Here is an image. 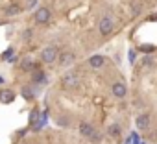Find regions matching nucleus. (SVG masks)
I'll return each instance as SVG.
<instances>
[{
  "instance_id": "obj_1",
  "label": "nucleus",
  "mask_w": 157,
  "mask_h": 144,
  "mask_svg": "<svg viewBox=\"0 0 157 144\" xmlns=\"http://www.w3.org/2000/svg\"><path fill=\"white\" fill-rule=\"evenodd\" d=\"M80 74H78L76 70H68L67 74H63V78H61V85L65 87V89H74V87H78L80 85Z\"/></svg>"
},
{
  "instance_id": "obj_2",
  "label": "nucleus",
  "mask_w": 157,
  "mask_h": 144,
  "mask_svg": "<svg viewBox=\"0 0 157 144\" xmlns=\"http://www.w3.org/2000/svg\"><path fill=\"white\" fill-rule=\"evenodd\" d=\"M59 59V50L56 48V46H46V48H43V52H41V61L43 63H54V61H57Z\"/></svg>"
},
{
  "instance_id": "obj_3",
  "label": "nucleus",
  "mask_w": 157,
  "mask_h": 144,
  "mask_svg": "<svg viewBox=\"0 0 157 144\" xmlns=\"http://www.w3.org/2000/svg\"><path fill=\"white\" fill-rule=\"evenodd\" d=\"M98 30H100L102 35H109V33H113V30H115V21H113V17H109V15L102 17L100 22H98Z\"/></svg>"
},
{
  "instance_id": "obj_4",
  "label": "nucleus",
  "mask_w": 157,
  "mask_h": 144,
  "mask_svg": "<svg viewBox=\"0 0 157 144\" xmlns=\"http://www.w3.org/2000/svg\"><path fill=\"white\" fill-rule=\"evenodd\" d=\"M50 17H52V13H50L48 8H39L37 13H35V22L37 24H46L50 21Z\"/></svg>"
},
{
  "instance_id": "obj_5",
  "label": "nucleus",
  "mask_w": 157,
  "mask_h": 144,
  "mask_svg": "<svg viewBox=\"0 0 157 144\" xmlns=\"http://www.w3.org/2000/svg\"><path fill=\"white\" fill-rule=\"evenodd\" d=\"M150 122H151V116H150L148 113H142V115L137 116V127H139L140 131L148 129V127H150Z\"/></svg>"
},
{
  "instance_id": "obj_6",
  "label": "nucleus",
  "mask_w": 157,
  "mask_h": 144,
  "mask_svg": "<svg viewBox=\"0 0 157 144\" xmlns=\"http://www.w3.org/2000/svg\"><path fill=\"white\" fill-rule=\"evenodd\" d=\"M111 91H113V96H115V98H124V96H126V93H128L126 85H124V83H120V81L113 83Z\"/></svg>"
},
{
  "instance_id": "obj_7",
  "label": "nucleus",
  "mask_w": 157,
  "mask_h": 144,
  "mask_svg": "<svg viewBox=\"0 0 157 144\" xmlns=\"http://www.w3.org/2000/svg\"><path fill=\"white\" fill-rule=\"evenodd\" d=\"M80 133H82L83 137H87V138H93V135L96 133V129H94L89 122H82V124H80Z\"/></svg>"
},
{
  "instance_id": "obj_8",
  "label": "nucleus",
  "mask_w": 157,
  "mask_h": 144,
  "mask_svg": "<svg viewBox=\"0 0 157 144\" xmlns=\"http://www.w3.org/2000/svg\"><path fill=\"white\" fill-rule=\"evenodd\" d=\"M74 59H76V55H74L72 52H63V54H59V65H61V66L72 65Z\"/></svg>"
},
{
  "instance_id": "obj_9",
  "label": "nucleus",
  "mask_w": 157,
  "mask_h": 144,
  "mask_svg": "<svg viewBox=\"0 0 157 144\" xmlns=\"http://www.w3.org/2000/svg\"><path fill=\"white\" fill-rule=\"evenodd\" d=\"M104 63H105V57H104V55H100V54H96V55L89 57V65H91L93 68H102V66H104Z\"/></svg>"
},
{
  "instance_id": "obj_10",
  "label": "nucleus",
  "mask_w": 157,
  "mask_h": 144,
  "mask_svg": "<svg viewBox=\"0 0 157 144\" xmlns=\"http://www.w3.org/2000/svg\"><path fill=\"white\" fill-rule=\"evenodd\" d=\"M21 68L22 70H26V72H30V70H35V68H39V65H35L30 57H24L22 61H21Z\"/></svg>"
},
{
  "instance_id": "obj_11",
  "label": "nucleus",
  "mask_w": 157,
  "mask_h": 144,
  "mask_svg": "<svg viewBox=\"0 0 157 144\" xmlns=\"http://www.w3.org/2000/svg\"><path fill=\"white\" fill-rule=\"evenodd\" d=\"M15 100V93L13 91H2L0 93V102L2 104H11Z\"/></svg>"
},
{
  "instance_id": "obj_12",
  "label": "nucleus",
  "mask_w": 157,
  "mask_h": 144,
  "mask_svg": "<svg viewBox=\"0 0 157 144\" xmlns=\"http://www.w3.org/2000/svg\"><path fill=\"white\" fill-rule=\"evenodd\" d=\"M32 80H33L35 83H41V81H46V78H44V72H43L41 68H35V72H33V76H32Z\"/></svg>"
},
{
  "instance_id": "obj_13",
  "label": "nucleus",
  "mask_w": 157,
  "mask_h": 144,
  "mask_svg": "<svg viewBox=\"0 0 157 144\" xmlns=\"http://www.w3.org/2000/svg\"><path fill=\"white\" fill-rule=\"evenodd\" d=\"M4 13H6L8 17H13V15H19V13H21V8H19V6H15V4H11V6H6V9H4Z\"/></svg>"
},
{
  "instance_id": "obj_14",
  "label": "nucleus",
  "mask_w": 157,
  "mask_h": 144,
  "mask_svg": "<svg viewBox=\"0 0 157 144\" xmlns=\"http://www.w3.org/2000/svg\"><path fill=\"white\" fill-rule=\"evenodd\" d=\"M21 94H22V98H24V100H28V102H32V100H33V91H32L30 87H22Z\"/></svg>"
},
{
  "instance_id": "obj_15",
  "label": "nucleus",
  "mask_w": 157,
  "mask_h": 144,
  "mask_svg": "<svg viewBox=\"0 0 157 144\" xmlns=\"http://www.w3.org/2000/svg\"><path fill=\"white\" fill-rule=\"evenodd\" d=\"M107 133H109L111 137L118 138V137H120V127H118L117 124H113V126H109V127H107Z\"/></svg>"
},
{
  "instance_id": "obj_16",
  "label": "nucleus",
  "mask_w": 157,
  "mask_h": 144,
  "mask_svg": "<svg viewBox=\"0 0 157 144\" xmlns=\"http://www.w3.org/2000/svg\"><path fill=\"white\" fill-rule=\"evenodd\" d=\"M30 37H32V30H24V32H22V39L30 41Z\"/></svg>"
},
{
  "instance_id": "obj_17",
  "label": "nucleus",
  "mask_w": 157,
  "mask_h": 144,
  "mask_svg": "<svg viewBox=\"0 0 157 144\" xmlns=\"http://www.w3.org/2000/svg\"><path fill=\"white\" fill-rule=\"evenodd\" d=\"M11 54H13V48H10L8 52H4V55H2V57H4V59H8V57H11Z\"/></svg>"
},
{
  "instance_id": "obj_18",
  "label": "nucleus",
  "mask_w": 157,
  "mask_h": 144,
  "mask_svg": "<svg viewBox=\"0 0 157 144\" xmlns=\"http://www.w3.org/2000/svg\"><path fill=\"white\" fill-rule=\"evenodd\" d=\"M26 2H35V0H26Z\"/></svg>"
}]
</instances>
